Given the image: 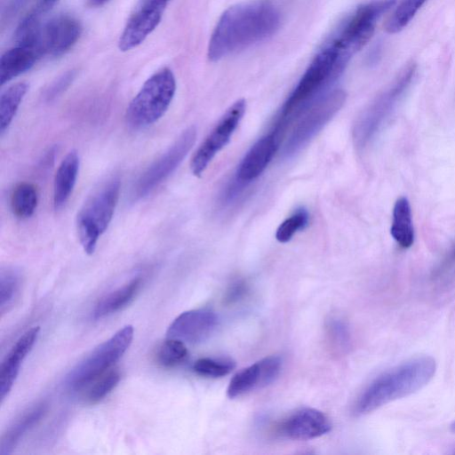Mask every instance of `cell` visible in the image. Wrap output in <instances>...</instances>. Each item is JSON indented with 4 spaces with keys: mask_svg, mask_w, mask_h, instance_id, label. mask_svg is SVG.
<instances>
[{
    "mask_svg": "<svg viewBox=\"0 0 455 455\" xmlns=\"http://www.w3.org/2000/svg\"><path fill=\"white\" fill-rule=\"evenodd\" d=\"M28 90L25 82L16 83L5 89L0 96V132L3 134L12 122L18 108Z\"/></svg>",
    "mask_w": 455,
    "mask_h": 455,
    "instance_id": "cell-24",
    "label": "cell"
},
{
    "mask_svg": "<svg viewBox=\"0 0 455 455\" xmlns=\"http://www.w3.org/2000/svg\"><path fill=\"white\" fill-rule=\"evenodd\" d=\"M58 2V0H37L36 5L23 19L32 23H40L43 15L47 13Z\"/></svg>",
    "mask_w": 455,
    "mask_h": 455,
    "instance_id": "cell-34",
    "label": "cell"
},
{
    "mask_svg": "<svg viewBox=\"0 0 455 455\" xmlns=\"http://www.w3.org/2000/svg\"><path fill=\"white\" fill-rule=\"evenodd\" d=\"M76 75L75 70H70L60 76L45 90L44 94V100L51 101L62 94L72 84Z\"/></svg>",
    "mask_w": 455,
    "mask_h": 455,
    "instance_id": "cell-33",
    "label": "cell"
},
{
    "mask_svg": "<svg viewBox=\"0 0 455 455\" xmlns=\"http://www.w3.org/2000/svg\"><path fill=\"white\" fill-rule=\"evenodd\" d=\"M435 370L434 358L419 356L383 372L359 395L355 403V413H369L392 401L417 392L432 379Z\"/></svg>",
    "mask_w": 455,
    "mask_h": 455,
    "instance_id": "cell-3",
    "label": "cell"
},
{
    "mask_svg": "<svg viewBox=\"0 0 455 455\" xmlns=\"http://www.w3.org/2000/svg\"><path fill=\"white\" fill-rule=\"evenodd\" d=\"M427 0H401L387 19L385 28L395 34L405 28Z\"/></svg>",
    "mask_w": 455,
    "mask_h": 455,
    "instance_id": "cell-26",
    "label": "cell"
},
{
    "mask_svg": "<svg viewBox=\"0 0 455 455\" xmlns=\"http://www.w3.org/2000/svg\"><path fill=\"white\" fill-rule=\"evenodd\" d=\"M279 24L280 14L269 3L255 2L232 6L221 15L214 28L208 57L216 61L258 43L273 35Z\"/></svg>",
    "mask_w": 455,
    "mask_h": 455,
    "instance_id": "cell-1",
    "label": "cell"
},
{
    "mask_svg": "<svg viewBox=\"0 0 455 455\" xmlns=\"http://www.w3.org/2000/svg\"><path fill=\"white\" fill-rule=\"evenodd\" d=\"M218 316L208 308L192 309L181 313L170 324L167 338L184 343L196 344L206 340L215 331Z\"/></svg>",
    "mask_w": 455,
    "mask_h": 455,
    "instance_id": "cell-15",
    "label": "cell"
},
{
    "mask_svg": "<svg viewBox=\"0 0 455 455\" xmlns=\"http://www.w3.org/2000/svg\"><path fill=\"white\" fill-rule=\"evenodd\" d=\"M20 285V275L13 268L1 270L0 274V310L2 315L12 306Z\"/></svg>",
    "mask_w": 455,
    "mask_h": 455,
    "instance_id": "cell-28",
    "label": "cell"
},
{
    "mask_svg": "<svg viewBox=\"0 0 455 455\" xmlns=\"http://www.w3.org/2000/svg\"><path fill=\"white\" fill-rule=\"evenodd\" d=\"M246 291V286L243 283L237 282L232 285L227 293V300L228 302L237 301Z\"/></svg>",
    "mask_w": 455,
    "mask_h": 455,
    "instance_id": "cell-36",
    "label": "cell"
},
{
    "mask_svg": "<svg viewBox=\"0 0 455 455\" xmlns=\"http://www.w3.org/2000/svg\"><path fill=\"white\" fill-rule=\"evenodd\" d=\"M171 0H139L118 42L126 52L140 45L158 26L163 12Z\"/></svg>",
    "mask_w": 455,
    "mask_h": 455,
    "instance_id": "cell-13",
    "label": "cell"
},
{
    "mask_svg": "<svg viewBox=\"0 0 455 455\" xmlns=\"http://www.w3.org/2000/svg\"><path fill=\"white\" fill-rule=\"evenodd\" d=\"M455 269V243L451 247L441 263L435 269V275L443 278L452 273Z\"/></svg>",
    "mask_w": 455,
    "mask_h": 455,
    "instance_id": "cell-35",
    "label": "cell"
},
{
    "mask_svg": "<svg viewBox=\"0 0 455 455\" xmlns=\"http://www.w3.org/2000/svg\"><path fill=\"white\" fill-rule=\"evenodd\" d=\"M175 92L172 71L164 68L156 72L130 102L125 114L128 125L140 129L156 123L168 109Z\"/></svg>",
    "mask_w": 455,
    "mask_h": 455,
    "instance_id": "cell-5",
    "label": "cell"
},
{
    "mask_svg": "<svg viewBox=\"0 0 455 455\" xmlns=\"http://www.w3.org/2000/svg\"><path fill=\"white\" fill-rule=\"evenodd\" d=\"M82 33L80 21L72 15L52 18L21 42L35 45L42 56L60 57L76 43Z\"/></svg>",
    "mask_w": 455,
    "mask_h": 455,
    "instance_id": "cell-11",
    "label": "cell"
},
{
    "mask_svg": "<svg viewBox=\"0 0 455 455\" xmlns=\"http://www.w3.org/2000/svg\"><path fill=\"white\" fill-rule=\"evenodd\" d=\"M390 233L396 243L403 249L410 248L414 243L411 205L404 196L398 198L395 203Z\"/></svg>",
    "mask_w": 455,
    "mask_h": 455,
    "instance_id": "cell-22",
    "label": "cell"
},
{
    "mask_svg": "<svg viewBox=\"0 0 455 455\" xmlns=\"http://www.w3.org/2000/svg\"><path fill=\"white\" fill-rule=\"evenodd\" d=\"M133 332V327L126 325L99 345L71 370L67 377L68 387L80 390L108 371L131 346Z\"/></svg>",
    "mask_w": 455,
    "mask_h": 455,
    "instance_id": "cell-6",
    "label": "cell"
},
{
    "mask_svg": "<svg viewBox=\"0 0 455 455\" xmlns=\"http://www.w3.org/2000/svg\"><path fill=\"white\" fill-rule=\"evenodd\" d=\"M196 139L195 126L183 131L174 143L139 177L132 188V200L143 198L168 178L190 151Z\"/></svg>",
    "mask_w": 455,
    "mask_h": 455,
    "instance_id": "cell-10",
    "label": "cell"
},
{
    "mask_svg": "<svg viewBox=\"0 0 455 455\" xmlns=\"http://www.w3.org/2000/svg\"><path fill=\"white\" fill-rule=\"evenodd\" d=\"M40 328L28 330L13 345L0 368V398L3 402L11 391L19 374L20 365L35 345Z\"/></svg>",
    "mask_w": 455,
    "mask_h": 455,
    "instance_id": "cell-18",
    "label": "cell"
},
{
    "mask_svg": "<svg viewBox=\"0 0 455 455\" xmlns=\"http://www.w3.org/2000/svg\"><path fill=\"white\" fill-rule=\"evenodd\" d=\"M79 171V156L76 151H70L61 161L53 182V207L61 209L70 197Z\"/></svg>",
    "mask_w": 455,
    "mask_h": 455,
    "instance_id": "cell-20",
    "label": "cell"
},
{
    "mask_svg": "<svg viewBox=\"0 0 455 455\" xmlns=\"http://www.w3.org/2000/svg\"><path fill=\"white\" fill-rule=\"evenodd\" d=\"M308 219L306 209H297L278 226L275 232L276 240L280 243L289 242L296 233L307 227Z\"/></svg>",
    "mask_w": 455,
    "mask_h": 455,
    "instance_id": "cell-30",
    "label": "cell"
},
{
    "mask_svg": "<svg viewBox=\"0 0 455 455\" xmlns=\"http://www.w3.org/2000/svg\"><path fill=\"white\" fill-rule=\"evenodd\" d=\"M42 57L36 46L25 43L7 50L0 60L1 85L28 71Z\"/></svg>",
    "mask_w": 455,
    "mask_h": 455,
    "instance_id": "cell-19",
    "label": "cell"
},
{
    "mask_svg": "<svg viewBox=\"0 0 455 455\" xmlns=\"http://www.w3.org/2000/svg\"><path fill=\"white\" fill-rule=\"evenodd\" d=\"M108 0H87V4L91 7H99L105 4Z\"/></svg>",
    "mask_w": 455,
    "mask_h": 455,
    "instance_id": "cell-38",
    "label": "cell"
},
{
    "mask_svg": "<svg viewBox=\"0 0 455 455\" xmlns=\"http://www.w3.org/2000/svg\"><path fill=\"white\" fill-rule=\"evenodd\" d=\"M28 2V0H10V2L8 3V4L5 7V9H6L5 14L7 15V17L15 14Z\"/></svg>",
    "mask_w": 455,
    "mask_h": 455,
    "instance_id": "cell-37",
    "label": "cell"
},
{
    "mask_svg": "<svg viewBox=\"0 0 455 455\" xmlns=\"http://www.w3.org/2000/svg\"><path fill=\"white\" fill-rule=\"evenodd\" d=\"M455 452V451H454Z\"/></svg>",
    "mask_w": 455,
    "mask_h": 455,
    "instance_id": "cell-40",
    "label": "cell"
},
{
    "mask_svg": "<svg viewBox=\"0 0 455 455\" xmlns=\"http://www.w3.org/2000/svg\"><path fill=\"white\" fill-rule=\"evenodd\" d=\"M282 365L279 356L270 355L241 370L231 379L227 389L228 396L236 398L270 385L278 378Z\"/></svg>",
    "mask_w": 455,
    "mask_h": 455,
    "instance_id": "cell-14",
    "label": "cell"
},
{
    "mask_svg": "<svg viewBox=\"0 0 455 455\" xmlns=\"http://www.w3.org/2000/svg\"><path fill=\"white\" fill-rule=\"evenodd\" d=\"M451 429L455 432V421L451 425Z\"/></svg>",
    "mask_w": 455,
    "mask_h": 455,
    "instance_id": "cell-39",
    "label": "cell"
},
{
    "mask_svg": "<svg viewBox=\"0 0 455 455\" xmlns=\"http://www.w3.org/2000/svg\"><path fill=\"white\" fill-rule=\"evenodd\" d=\"M350 57L329 43L315 57L282 107L274 126L279 138L295 118L302 115L342 74Z\"/></svg>",
    "mask_w": 455,
    "mask_h": 455,
    "instance_id": "cell-2",
    "label": "cell"
},
{
    "mask_svg": "<svg viewBox=\"0 0 455 455\" xmlns=\"http://www.w3.org/2000/svg\"><path fill=\"white\" fill-rule=\"evenodd\" d=\"M140 285L141 278L136 277L103 297L93 308V318L100 319L124 307L136 296Z\"/></svg>",
    "mask_w": 455,
    "mask_h": 455,
    "instance_id": "cell-23",
    "label": "cell"
},
{
    "mask_svg": "<svg viewBox=\"0 0 455 455\" xmlns=\"http://www.w3.org/2000/svg\"><path fill=\"white\" fill-rule=\"evenodd\" d=\"M395 4V0H374L359 6L330 43L352 57L371 39L377 20Z\"/></svg>",
    "mask_w": 455,
    "mask_h": 455,
    "instance_id": "cell-8",
    "label": "cell"
},
{
    "mask_svg": "<svg viewBox=\"0 0 455 455\" xmlns=\"http://www.w3.org/2000/svg\"><path fill=\"white\" fill-rule=\"evenodd\" d=\"M279 147L274 132L261 137L246 153L236 171L239 182H250L259 177L272 161Z\"/></svg>",
    "mask_w": 455,
    "mask_h": 455,
    "instance_id": "cell-17",
    "label": "cell"
},
{
    "mask_svg": "<svg viewBox=\"0 0 455 455\" xmlns=\"http://www.w3.org/2000/svg\"><path fill=\"white\" fill-rule=\"evenodd\" d=\"M38 193L35 185L20 182L12 189L10 204L12 213L20 219L31 217L37 206Z\"/></svg>",
    "mask_w": 455,
    "mask_h": 455,
    "instance_id": "cell-25",
    "label": "cell"
},
{
    "mask_svg": "<svg viewBox=\"0 0 455 455\" xmlns=\"http://www.w3.org/2000/svg\"><path fill=\"white\" fill-rule=\"evenodd\" d=\"M416 73V65L409 63L392 84L364 111L355 129L359 144L364 145L381 129L408 91Z\"/></svg>",
    "mask_w": 455,
    "mask_h": 455,
    "instance_id": "cell-7",
    "label": "cell"
},
{
    "mask_svg": "<svg viewBox=\"0 0 455 455\" xmlns=\"http://www.w3.org/2000/svg\"><path fill=\"white\" fill-rule=\"evenodd\" d=\"M328 334L331 344L339 350H345L349 345L350 336L347 325L340 320H331L328 326Z\"/></svg>",
    "mask_w": 455,
    "mask_h": 455,
    "instance_id": "cell-32",
    "label": "cell"
},
{
    "mask_svg": "<svg viewBox=\"0 0 455 455\" xmlns=\"http://www.w3.org/2000/svg\"><path fill=\"white\" fill-rule=\"evenodd\" d=\"M331 429L329 418L321 411L303 408L289 415L278 427V433L291 440H310Z\"/></svg>",
    "mask_w": 455,
    "mask_h": 455,
    "instance_id": "cell-16",
    "label": "cell"
},
{
    "mask_svg": "<svg viewBox=\"0 0 455 455\" xmlns=\"http://www.w3.org/2000/svg\"><path fill=\"white\" fill-rule=\"evenodd\" d=\"M245 109L246 101L241 99L226 110L191 159L190 169L195 176H201L215 156L229 142Z\"/></svg>",
    "mask_w": 455,
    "mask_h": 455,
    "instance_id": "cell-12",
    "label": "cell"
},
{
    "mask_svg": "<svg viewBox=\"0 0 455 455\" xmlns=\"http://www.w3.org/2000/svg\"><path fill=\"white\" fill-rule=\"evenodd\" d=\"M188 352L185 343L180 339L167 338L157 349L156 359L164 367H174L182 363Z\"/></svg>",
    "mask_w": 455,
    "mask_h": 455,
    "instance_id": "cell-27",
    "label": "cell"
},
{
    "mask_svg": "<svg viewBox=\"0 0 455 455\" xmlns=\"http://www.w3.org/2000/svg\"><path fill=\"white\" fill-rule=\"evenodd\" d=\"M121 379L120 372L116 370H110L95 379L89 387L85 395L86 400L91 403L102 400L118 384Z\"/></svg>",
    "mask_w": 455,
    "mask_h": 455,
    "instance_id": "cell-31",
    "label": "cell"
},
{
    "mask_svg": "<svg viewBox=\"0 0 455 455\" xmlns=\"http://www.w3.org/2000/svg\"><path fill=\"white\" fill-rule=\"evenodd\" d=\"M346 100L341 89L328 91L302 114L283 148L284 156H291L300 150L339 112Z\"/></svg>",
    "mask_w": 455,
    "mask_h": 455,
    "instance_id": "cell-9",
    "label": "cell"
},
{
    "mask_svg": "<svg viewBox=\"0 0 455 455\" xmlns=\"http://www.w3.org/2000/svg\"><path fill=\"white\" fill-rule=\"evenodd\" d=\"M235 367V363L228 358L203 357L193 364V370L200 376L220 378L229 374Z\"/></svg>",
    "mask_w": 455,
    "mask_h": 455,
    "instance_id": "cell-29",
    "label": "cell"
},
{
    "mask_svg": "<svg viewBox=\"0 0 455 455\" xmlns=\"http://www.w3.org/2000/svg\"><path fill=\"white\" fill-rule=\"evenodd\" d=\"M120 188L119 176L110 177L87 199L77 215L78 237L89 255L94 252L100 236L112 220Z\"/></svg>",
    "mask_w": 455,
    "mask_h": 455,
    "instance_id": "cell-4",
    "label": "cell"
},
{
    "mask_svg": "<svg viewBox=\"0 0 455 455\" xmlns=\"http://www.w3.org/2000/svg\"><path fill=\"white\" fill-rule=\"evenodd\" d=\"M46 411L47 404L41 403L20 416L3 435L0 454L12 453L22 436L40 421Z\"/></svg>",
    "mask_w": 455,
    "mask_h": 455,
    "instance_id": "cell-21",
    "label": "cell"
}]
</instances>
